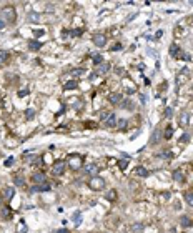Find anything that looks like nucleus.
I'll return each instance as SVG.
<instances>
[{
    "instance_id": "nucleus-2",
    "label": "nucleus",
    "mask_w": 193,
    "mask_h": 233,
    "mask_svg": "<svg viewBox=\"0 0 193 233\" xmlns=\"http://www.w3.org/2000/svg\"><path fill=\"white\" fill-rule=\"evenodd\" d=\"M68 166H70L72 170H80V168H83V157L78 155V153L70 155V158H68Z\"/></svg>"
},
{
    "instance_id": "nucleus-35",
    "label": "nucleus",
    "mask_w": 193,
    "mask_h": 233,
    "mask_svg": "<svg viewBox=\"0 0 193 233\" xmlns=\"http://www.w3.org/2000/svg\"><path fill=\"white\" fill-rule=\"evenodd\" d=\"M25 117H27V120H32L33 117H35V110H27V112H25Z\"/></svg>"
},
{
    "instance_id": "nucleus-11",
    "label": "nucleus",
    "mask_w": 193,
    "mask_h": 233,
    "mask_svg": "<svg viewBox=\"0 0 193 233\" xmlns=\"http://www.w3.org/2000/svg\"><path fill=\"white\" fill-rule=\"evenodd\" d=\"M122 100H123V97L120 95V93H110V95H108V102L113 103V105H118Z\"/></svg>"
},
{
    "instance_id": "nucleus-36",
    "label": "nucleus",
    "mask_w": 193,
    "mask_h": 233,
    "mask_svg": "<svg viewBox=\"0 0 193 233\" xmlns=\"http://www.w3.org/2000/svg\"><path fill=\"white\" fill-rule=\"evenodd\" d=\"M118 127H120V130H125V127H127V120H120V122H118Z\"/></svg>"
},
{
    "instance_id": "nucleus-3",
    "label": "nucleus",
    "mask_w": 193,
    "mask_h": 233,
    "mask_svg": "<svg viewBox=\"0 0 193 233\" xmlns=\"http://www.w3.org/2000/svg\"><path fill=\"white\" fill-rule=\"evenodd\" d=\"M88 186H90L92 190H103L105 188V180L103 178H100V176H92L90 181H88Z\"/></svg>"
},
{
    "instance_id": "nucleus-26",
    "label": "nucleus",
    "mask_w": 193,
    "mask_h": 233,
    "mask_svg": "<svg viewBox=\"0 0 193 233\" xmlns=\"http://www.w3.org/2000/svg\"><path fill=\"white\" fill-rule=\"evenodd\" d=\"M7 60H9V52L0 50V63H7Z\"/></svg>"
},
{
    "instance_id": "nucleus-8",
    "label": "nucleus",
    "mask_w": 193,
    "mask_h": 233,
    "mask_svg": "<svg viewBox=\"0 0 193 233\" xmlns=\"http://www.w3.org/2000/svg\"><path fill=\"white\" fill-rule=\"evenodd\" d=\"M98 170H100V168H98L95 163H90V165H87L85 168H83V173H87V175H92V176H97Z\"/></svg>"
},
{
    "instance_id": "nucleus-37",
    "label": "nucleus",
    "mask_w": 193,
    "mask_h": 233,
    "mask_svg": "<svg viewBox=\"0 0 193 233\" xmlns=\"http://www.w3.org/2000/svg\"><path fill=\"white\" fill-rule=\"evenodd\" d=\"M28 93H30L28 88H27V90H20V92H18V97H25V95H28Z\"/></svg>"
},
{
    "instance_id": "nucleus-29",
    "label": "nucleus",
    "mask_w": 193,
    "mask_h": 233,
    "mask_svg": "<svg viewBox=\"0 0 193 233\" xmlns=\"http://www.w3.org/2000/svg\"><path fill=\"white\" fill-rule=\"evenodd\" d=\"M5 198L7 200H12V198H13V188H12V186L5 188Z\"/></svg>"
},
{
    "instance_id": "nucleus-32",
    "label": "nucleus",
    "mask_w": 193,
    "mask_h": 233,
    "mask_svg": "<svg viewBox=\"0 0 193 233\" xmlns=\"http://www.w3.org/2000/svg\"><path fill=\"white\" fill-rule=\"evenodd\" d=\"M158 157H160V158H170V157H173V155H172V152H170V150H167V152L158 153Z\"/></svg>"
},
{
    "instance_id": "nucleus-38",
    "label": "nucleus",
    "mask_w": 193,
    "mask_h": 233,
    "mask_svg": "<svg viewBox=\"0 0 193 233\" xmlns=\"http://www.w3.org/2000/svg\"><path fill=\"white\" fill-rule=\"evenodd\" d=\"M82 32H83V30H82V28H75V30H72V33H73V35H75V37H78V35H80V33H82Z\"/></svg>"
},
{
    "instance_id": "nucleus-23",
    "label": "nucleus",
    "mask_w": 193,
    "mask_h": 233,
    "mask_svg": "<svg viewBox=\"0 0 193 233\" xmlns=\"http://www.w3.org/2000/svg\"><path fill=\"white\" fill-rule=\"evenodd\" d=\"M173 178H175V181H178V183H183V180H185V176H183V173L180 170H177L173 173Z\"/></svg>"
},
{
    "instance_id": "nucleus-45",
    "label": "nucleus",
    "mask_w": 193,
    "mask_h": 233,
    "mask_svg": "<svg viewBox=\"0 0 193 233\" xmlns=\"http://www.w3.org/2000/svg\"><path fill=\"white\" fill-rule=\"evenodd\" d=\"M57 233H68V230H65V228H60V230H57Z\"/></svg>"
},
{
    "instance_id": "nucleus-40",
    "label": "nucleus",
    "mask_w": 193,
    "mask_h": 233,
    "mask_svg": "<svg viewBox=\"0 0 193 233\" xmlns=\"http://www.w3.org/2000/svg\"><path fill=\"white\" fill-rule=\"evenodd\" d=\"M33 33H35L37 37H40V35H45V32H43V30H35V32H33Z\"/></svg>"
},
{
    "instance_id": "nucleus-49",
    "label": "nucleus",
    "mask_w": 193,
    "mask_h": 233,
    "mask_svg": "<svg viewBox=\"0 0 193 233\" xmlns=\"http://www.w3.org/2000/svg\"><path fill=\"white\" fill-rule=\"evenodd\" d=\"M192 20H193V17H192Z\"/></svg>"
},
{
    "instance_id": "nucleus-10",
    "label": "nucleus",
    "mask_w": 193,
    "mask_h": 233,
    "mask_svg": "<svg viewBox=\"0 0 193 233\" xmlns=\"http://www.w3.org/2000/svg\"><path fill=\"white\" fill-rule=\"evenodd\" d=\"M188 68L185 67V68H182V72L178 73V77H177V85H183V83L188 80Z\"/></svg>"
},
{
    "instance_id": "nucleus-24",
    "label": "nucleus",
    "mask_w": 193,
    "mask_h": 233,
    "mask_svg": "<svg viewBox=\"0 0 193 233\" xmlns=\"http://www.w3.org/2000/svg\"><path fill=\"white\" fill-rule=\"evenodd\" d=\"M77 87H78V82H77V80H70V82L65 83V88H67V90H75Z\"/></svg>"
},
{
    "instance_id": "nucleus-12",
    "label": "nucleus",
    "mask_w": 193,
    "mask_h": 233,
    "mask_svg": "<svg viewBox=\"0 0 193 233\" xmlns=\"http://www.w3.org/2000/svg\"><path fill=\"white\" fill-rule=\"evenodd\" d=\"M170 55L178 58V57H183V52H182V48H180L178 45H172L170 47Z\"/></svg>"
},
{
    "instance_id": "nucleus-33",
    "label": "nucleus",
    "mask_w": 193,
    "mask_h": 233,
    "mask_svg": "<svg viewBox=\"0 0 193 233\" xmlns=\"http://www.w3.org/2000/svg\"><path fill=\"white\" fill-rule=\"evenodd\" d=\"M93 63H95V65L103 63V57H102V55H95V57H93Z\"/></svg>"
},
{
    "instance_id": "nucleus-28",
    "label": "nucleus",
    "mask_w": 193,
    "mask_h": 233,
    "mask_svg": "<svg viewBox=\"0 0 193 233\" xmlns=\"http://www.w3.org/2000/svg\"><path fill=\"white\" fill-rule=\"evenodd\" d=\"M172 135H173V127H172V125H168L167 130H165V133H163V137L168 140V138H172Z\"/></svg>"
},
{
    "instance_id": "nucleus-6",
    "label": "nucleus",
    "mask_w": 193,
    "mask_h": 233,
    "mask_svg": "<svg viewBox=\"0 0 193 233\" xmlns=\"http://www.w3.org/2000/svg\"><path fill=\"white\" fill-rule=\"evenodd\" d=\"M32 181H33L35 185H43V183L47 181L45 173H42V171H37V173H33V175H32Z\"/></svg>"
},
{
    "instance_id": "nucleus-9",
    "label": "nucleus",
    "mask_w": 193,
    "mask_h": 233,
    "mask_svg": "<svg viewBox=\"0 0 193 233\" xmlns=\"http://www.w3.org/2000/svg\"><path fill=\"white\" fill-rule=\"evenodd\" d=\"M107 72H110V63H100L95 68V75H105Z\"/></svg>"
},
{
    "instance_id": "nucleus-21",
    "label": "nucleus",
    "mask_w": 193,
    "mask_h": 233,
    "mask_svg": "<svg viewBox=\"0 0 193 233\" xmlns=\"http://www.w3.org/2000/svg\"><path fill=\"white\" fill-rule=\"evenodd\" d=\"M28 48H30V50H40L42 43L40 42H37V40H30L28 42Z\"/></svg>"
},
{
    "instance_id": "nucleus-48",
    "label": "nucleus",
    "mask_w": 193,
    "mask_h": 233,
    "mask_svg": "<svg viewBox=\"0 0 193 233\" xmlns=\"http://www.w3.org/2000/svg\"><path fill=\"white\" fill-rule=\"evenodd\" d=\"M2 205H4V197L0 195V207H2Z\"/></svg>"
},
{
    "instance_id": "nucleus-22",
    "label": "nucleus",
    "mask_w": 193,
    "mask_h": 233,
    "mask_svg": "<svg viewBox=\"0 0 193 233\" xmlns=\"http://www.w3.org/2000/svg\"><path fill=\"white\" fill-rule=\"evenodd\" d=\"M85 73V68H73V70H70V75L72 77H80V75H83Z\"/></svg>"
},
{
    "instance_id": "nucleus-7",
    "label": "nucleus",
    "mask_w": 193,
    "mask_h": 233,
    "mask_svg": "<svg viewBox=\"0 0 193 233\" xmlns=\"http://www.w3.org/2000/svg\"><path fill=\"white\" fill-rule=\"evenodd\" d=\"M63 171H65V161H62V160H60V161H57L55 165H53V168H52V173H53L55 176L62 175Z\"/></svg>"
},
{
    "instance_id": "nucleus-47",
    "label": "nucleus",
    "mask_w": 193,
    "mask_h": 233,
    "mask_svg": "<svg viewBox=\"0 0 193 233\" xmlns=\"http://www.w3.org/2000/svg\"><path fill=\"white\" fill-rule=\"evenodd\" d=\"M2 28H5V22L4 20H0V30H2Z\"/></svg>"
},
{
    "instance_id": "nucleus-42",
    "label": "nucleus",
    "mask_w": 193,
    "mask_h": 233,
    "mask_svg": "<svg viewBox=\"0 0 193 233\" xmlns=\"http://www.w3.org/2000/svg\"><path fill=\"white\" fill-rule=\"evenodd\" d=\"M12 163H13V158H9V160L5 161V166H10Z\"/></svg>"
},
{
    "instance_id": "nucleus-1",
    "label": "nucleus",
    "mask_w": 193,
    "mask_h": 233,
    "mask_svg": "<svg viewBox=\"0 0 193 233\" xmlns=\"http://www.w3.org/2000/svg\"><path fill=\"white\" fill-rule=\"evenodd\" d=\"M0 20H4L5 23H13L17 20V10L13 7H4L0 10Z\"/></svg>"
},
{
    "instance_id": "nucleus-31",
    "label": "nucleus",
    "mask_w": 193,
    "mask_h": 233,
    "mask_svg": "<svg viewBox=\"0 0 193 233\" xmlns=\"http://www.w3.org/2000/svg\"><path fill=\"white\" fill-rule=\"evenodd\" d=\"M13 181H15V185H17V186H23V183H25L22 176H17V175L13 176Z\"/></svg>"
},
{
    "instance_id": "nucleus-17",
    "label": "nucleus",
    "mask_w": 193,
    "mask_h": 233,
    "mask_svg": "<svg viewBox=\"0 0 193 233\" xmlns=\"http://www.w3.org/2000/svg\"><path fill=\"white\" fill-rule=\"evenodd\" d=\"M50 190V185H38V186H33L30 188V193H35V192H48Z\"/></svg>"
},
{
    "instance_id": "nucleus-34",
    "label": "nucleus",
    "mask_w": 193,
    "mask_h": 233,
    "mask_svg": "<svg viewBox=\"0 0 193 233\" xmlns=\"http://www.w3.org/2000/svg\"><path fill=\"white\" fill-rule=\"evenodd\" d=\"M165 117H167V118H172L173 117V108L172 107H167V108H165Z\"/></svg>"
},
{
    "instance_id": "nucleus-13",
    "label": "nucleus",
    "mask_w": 193,
    "mask_h": 233,
    "mask_svg": "<svg viewBox=\"0 0 193 233\" xmlns=\"http://www.w3.org/2000/svg\"><path fill=\"white\" fill-rule=\"evenodd\" d=\"M120 107H122V108H125V110H133V108H135V103H133V100L125 98V100H122Z\"/></svg>"
},
{
    "instance_id": "nucleus-27",
    "label": "nucleus",
    "mask_w": 193,
    "mask_h": 233,
    "mask_svg": "<svg viewBox=\"0 0 193 233\" xmlns=\"http://www.w3.org/2000/svg\"><path fill=\"white\" fill-rule=\"evenodd\" d=\"M105 197H107V200H110V202H115V200H117V192H115V190H110Z\"/></svg>"
},
{
    "instance_id": "nucleus-41",
    "label": "nucleus",
    "mask_w": 193,
    "mask_h": 233,
    "mask_svg": "<svg viewBox=\"0 0 193 233\" xmlns=\"http://www.w3.org/2000/svg\"><path fill=\"white\" fill-rule=\"evenodd\" d=\"M33 158H35L33 155H28V153H25V160H30V161H32Z\"/></svg>"
},
{
    "instance_id": "nucleus-14",
    "label": "nucleus",
    "mask_w": 193,
    "mask_h": 233,
    "mask_svg": "<svg viewBox=\"0 0 193 233\" xmlns=\"http://www.w3.org/2000/svg\"><path fill=\"white\" fill-rule=\"evenodd\" d=\"M105 125H107L108 128H113L115 125H117V118H115V113H110L105 120Z\"/></svg>"
},
{
    "instance_id": "nucleus-25",
    "label": "nucleus",
    "mask_w": 193,
    "mask_h": 233,
    "mask_svg": "<svg viewBox=\"0 0 193 233\" xmlns=\"http://www.w3.org/2000/svg\"><path fill=\"white\" fill-rule=\"evenodd\" d=\"M143 223H135V225H133L132 227V232L133 233H143Z\"/></svg>"
},
{
    "instance_id": "nucleus-19",
    "label": "nucleus",
    "mask_w": 193,
    "mask_h": 233,
    "mask_svg": "<svg viewBox=\"0 0 193 233\" xmlns=\"http://www.w3.org/2000/svg\"><path fill=\"white\" fill-rule=\"evenodd\" d=\"M183 198H185V202H187L190 207H193V190H188V192H185Z\"/></svg>"
},
{
    "instance_id": "nucleus-4",
    "label": "nucleus",
    "mask_w": 193,
    "mask_h": 233,
    "mask_svg": "<svg viewBox=\"0 0 193 233\" xmlns=\"http://www.w3.org/2000/svg\"><path fill=\"white\" fill-rule=\"evenodd\" d=\"M162 138H163L162 128H155L153 130V133H152V137H150V143H152V145H157V143L162 142Z\"/></svg>"
},
{
    "instance_id": "nucleus-39",
    "label": "nucleus",
    "mask_w": 193,
    "mask_h": 233,
    "mask_svg": "<svg viewBox=\"0 0 193 233\" xmlns=\"http://www.w3.org/2000/svg\"><path fill=\"white\" fill-rule=\"evenodd\" d=\"M187 140H190V135H188V133H183L182 138H180V142H187Z\"/></svg>"
},
{
    "instance_id": "nucleus-46",
    "label": "nucleus",
    "mask_w": 193,
    "mask_h": 233,
    "mask_svg": "<svg viewBox=\"0 0 193 233\" xmlns=\"http://www.w3.org/2000/svg\"><path fill=\"white\" fill-rule=\"evenodd\" d=\"M163 198H165V200H168V198H170V193L165 192V193H163Z\"/></svg>"
},
{
    "instance_id": "nucleus-18",
    "label": "nucleus",
    "mask_w": 193,
    "mask_h": 233,
    "mask_svg": "<svg viewBox=\"0 0 193 233\" xmlns=\"http://www.w3.org/2000/svg\"><path fill=\"white\" fill-rule=\"evenodd\" d=\"M188 122H190V113H188V112H183L182 117H180V125H182V127H187Z\"/></svg>"
},
{
    "instance_id": "nucleus-44",
    "label": "nucleus",
    "mask_w": 193,
    "mask_h": 233,
    "mask_svg": "<svg viewBox=\"0 0 193 233\" xmlns=\"http://www.w3.org/2000/svg\"><path fill=\"white\" fill-rule=\"evenodd\" d=\"M125 166H127V161H120V168L122 170H125Z\"/></svg>"
},
{
    "instance_id": "nucleus-43",
    "label": "nucleus",
    "mask_w": 193,
    "mask_h": 233,
    "mask_svg": "<svg viewBox=\"0 0 193 233\" xmlns=\"http://www.w3.org/2000/svg\"><path fill=\"white\" fill-rule=\"evenodd\" d=\"M112 50H115V52H117V50H122V45H120V43H117V45L112 48Z\"/></svg>"
},
{
    "instance_id": "nucleus-5",
    "label": "nucleus",
    "mask_w": 193,
    "mask_h": 233,
    "mask_svg": "<svg viewBox=\"0 0 193 233\" xmlns=\"http://www.w3.org/2000/svg\"><path fill=\"white\" fill-rule=\"evenodd\" d=\"M93 43H95L98 48L105 47L107 45V35H103V33H95V35H93Z\"/></svg>"
},
{
    "instance_id": "nucleus-15",
    "label": "nucleus",
    "mask_w": 193,
    "mask_h": 233,
    "mask_svg": "<svg viewBox=\"0 0 193 233\" xmlns=\"http://www.w3.org/2000/svg\"><path fill=\"white\" fill-rule=\"evenodd\" d=\"M135 175H137V176H142V178H145V176L150 175V171H148L145 166H137V168H135Z\"/></svg>"
},
{
    "instance_id": "nucleus-16",
    "label": "nucleus",
    "mask_w": 193,
    "mask_h": 233,
    "mask_svg": "<svg viewBox=\"0 0 193 233\" xmlns=\"http://www.w3.org/2000/svg\"><path fill=\"white\" fill-rule=\"evenodd\" d=\"M180 225H182L183 228H190V227L193 225V222H192V218H190V217L183 215V217L180 218Z\"/></svg>"
},
{
    "instance_id": "nucleus-20",
    "label": "nucleus",
    "mask_w": 193,
    "mask_h": 233,
    "mask_svg": "<svg viewBox=\"0 0 193 233\" xmlns=\"http://www.w3.org/2000/svg\"><path fill=\"white\" fill-rule=\"evenodd\" d=\"M27 20L32 22V23H35V22L40 20V13H37V12H30V13L27 15Z\"/></svg>"
},
{
    "instance_id": "nucleus-30",
    "label": "nucleus",
    "mask_w": 193,
    "mask_h": 233,
    "mask_svg": "<svg viewBox=\"0 0 193 233\" xmlns=\"http://www.w3.org/2000/svg\"><path fill=\"white\" fill-rule=\"evenodd\" d=\"M73 222H75V225H80V223H82V213L80 212L73 213Z\"/></svg>"
}]
</instances>
